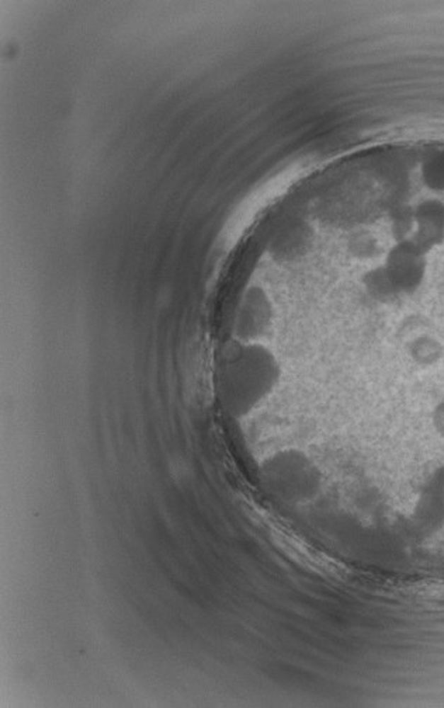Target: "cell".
Returning <instances> with one entry per match:
<instances>
[{
  "label": "cell",
  "mask_w": 444,
  "mask_h": 708,
  "mask_svg": "<svg viewBox=\"0 0 444 708\" xmlns=\"http://www.w3.org/2000/svg\"><path fill=\"white\" fill-rule=\"evenodd\" d=\"M440 353H442L440 346L438 345L436 341L431 338L422 336L412 343V355L415 357L416 361L422 364L435 362L440 357Z\"/></svg>",
  "instance_id": "1"
}]
</instances>
